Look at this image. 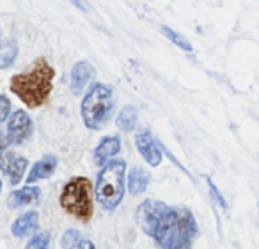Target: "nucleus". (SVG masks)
<instances>
[{"mask_svg": "<svg viewBox=\"0 0 259 249\" xmlns=\"http://www.w3.org/2000/svg\"><path fill=\"white\" fill-rule=\"evenodd\" d=\"M93 182L87 177H73L62 188L59 203L69 214L82 223L93 217Z\"/></svg>", "mask_w": 259, "mask_h": 249, "instance_id": "5", "label": "nucleus"}, {"mask_svg": "<svg viewBox=\"0 0 259 249\" xmlns=\"http://www.w3.org/2000/svg\"><path fill=\"white\" fill-rule=\"evenodd\" d=\"M16 53H18L16 44L9 43L4 51H0V68L6 69V68H9V66H13V62H15V58H16Z\"/></svg>", "mask_w": 259, "mask_h": 249, "instance_id": "18", "label": "nucleus"}, {"mask_svg": "<svg viewBox=\"0 0 259 249\" xmlns=\"http://www.w3.org/2000/svg\"><path fill=\"white\" fill-rule=\"evenodd\" d=\"M0 191H2V180H0Z\"/></svg>", "mask_w": 259, "mask_h": 249, "instance_id": "25", "label": "nucleus"}, {"mask_svg": "<svg viewBox=\"0 0 259 249\" xmlns=\"http://www.w3.org/2000/svg\"><path fill=\"white\" fill-rule=\"evenodd\" d=\"M71 249H96V245H94V242H91L89 238L82 237Z\"/></svg>", "mask_w": 259, "mask_h": 249, "instance_id": "22", "label": "nucleus"}, {"mask_svg": "<svg viewBox=\"0 0 259 249\" xmlns=\"http://www.w3.org/2000/svg\"><path fill=\"white\" fill-rule=\"evenodd\" d=\"M0 48H2V34H0Z\"/></svg>", "mask_w": 259, "mask_h": 249, "instance_id": "24", "label": "nucleus"}, {"mask_svg": "<svg viewBox=\"0 0 259 249\" xmlns=\"http://www.w3.org/2000/svg\"><path fill=\"white\" fill-rule=\"evenodd\" d=\"M80 113H82L85 128L93 129V131H101L114 113L112 87L105 85V83H94L80 104Z\"/></svg>", "mask_w": 259, "mask_h": 249, "instance_id": "4", "label": "nucleus"}, {"mask_svg": "<svg viewBox=\"0 0 259 249\" xmlns=\"http://www.w3.org/2000/svg\"><path fill=\"white\" fill-rule=\"evenodd\" d=\"M124 173H126V161L124 159H112L105 166H101L98 173L96 188V202L103 207V210H114L124 198Z\"/></svg>", "mask_w": 259, "mask_h": 249, "instance_id": "3", "label": "nucleus"}, {"mask_svg": "<svg viewBox=\"0 0 259 249\" xmlns=\"http://www.w3.org/2000/svg\"><path fill=\"white\" fill-rule=\"evenodd\" d=\"M8 147H9L8 142L4 138H0V168L9 177V182L13 185H16L23 178V173H25L29 161L25 157L18 156V154L8 152Z\"/></svg>", "mask_w": 259, "mask_h": 249, "instance_id": "7", "label": "nucleus"}, {"mask_svg": "<svg viewBox=\"0 0 259 249\" xmlns=\"http://www.w3.org/2000/svg\"><path fill=\"white\" fill-rule=\"evenodd\" d=\"M139 226L160 249H192L199 237L195 216L187 207H170L160 200H146L139 205Z\"/></svg>", "mask_w": 259, "mask_h": 249, "instance_id": "1", "label": "nucleus"}, {"mask_svg": "<svg viewBox=\"0 0 259 249\" xmlns=\"http://www.w3.org/2000/svg\"><path fill=\"white\" fill-rule=\"evenodd\" d=\"M162 34L167 37V39L170 41V43H174L178 48H181L183 51H187V53H192L194 51V46H192V43L187 39V37H183L180 32H176V30H172L170 27H167V25H162Z\"/></svg>", "mask_w": 259, "mask_h": 249, "instance_id": "16", "label": "nucleus"}, {"mask_svg": "<svg viewBox=\"0 0 259 249\" xmlns=\"http://www.w3.org/2000/svg\"><path fill=\"white\" fill-rule=\"evenodd\" d=\"M50 242H52V237L50 233L43 231V233H36L32 238L29 240L25 249H50Z\"/></svg>", "mask_w": 259, "mask_h": 249, "instance_id": "17", "label": "nucleus"}, {"mask_svg": "<svg viewBox=\"0 0 259 249\" xmlns=\"http://www.w3.org/2000/svg\"><path fill=\"white\" fill-rule=\"evenodd\" d=\"M149 185V173L141 166H135L130 170V175L126 178V188L132 196H139L148 189Z\"/></svg>", "mask_w": 259, "mask_h": 249, "instance_id": "14", "label": "nucleus"}, {"mask_svg": "<svg viewBox=\"0 0 259 249\" xmlns=\"http://www.w3.org/2000/svg\"><path fill=\"white\" fill-rule=\"evenodd\" d=\"M135 147H137L139 154L144 157V161L149 166H158L162 164V143H158L155 140V136L151 135V131L142 129L135 135Z\"/></svg>", "mask_w": 259, "mask_h": 249, "instance_id": "8", "label": "nucleus"}, {"mask_svg": "<svg viewBox=\"0 0 259 249\" xmlns=\"http://www.w3.org/2000/svg\"><path fill=\"white\" fill-rule=\"evenodd\" d=\"M206 184H208L209 195H211V198L215 200L217 203H219V207H220V209H222V210H227V209H229V205H227L226 198H224V195H222V193H220V189L215 185V182H213L209 177H206Z\"/></svg>", "mask_w": 259, "mask_h": 249, "instance_id": "19", "label": "nucleus"}, {"mask_svg": "<svg viewBox=\"0 0 259 249\" xmlns=\"http://www.w3.org/2000/svg\"><path fill=\"white\" fill-rule=\"evenodd\" d=\"M94 78H96V69H94V66L91 64V62H87V60L76 62L71 69V83H69V85H71V92L75 94V96H80V94L83 92V89H85Z\"/></svg>", "mask_w": 259, "mask_h": 249, "instance_id": "9", "label": "nucleus"}, {"mask_svg": "<svg viewBox=\"0 0 259 249\" xmlns=\"http://www.w3.org/2000/svg\"><path fill=\"white\" fill-rule=\"evenodd\" d=\"M257 207H259V205H257Z\"/></svg>", "mask_w": 259, "mask_h": 249, "instance_id": "26", "label": "nucleus"}, {"mask_svg": "<svg viewBox=\"0 0 259 249\" xmlns=\"http://www.w3.org/2000/svg\"><path fill=\"white\" fill-rule=\"evenodd\" d=\"M37 226H39V214L36 210H29L11 224V233L15 237H27V235H32Z\"/></svg>", "mask_w": 259, "mask_h": 249, "instance_id": "13", "label": "nucleus"}, {"mask_svg": "<svg viewBox=\"0 0 259 249\" xmlns=\"http://www.w3.org/2000/svg\"><path fill=\"white\" fill-rule=\"evenodd\" d=\"M55 69L47 58L34 60L32 68L11 78L9 89L27 108H39L48 101L54 89Z\"/></svg>", "mask_w": 259, "mask_h": 249, "instance_id": "2", "label": "nucleus"}, {"mask_svg": "<svg viewBox=\"0 0 259 249\" xmlns=\"http://www.w3.org/2000/svg\"><path fill=\"white\" fill-rule=\"evenodd\" d=\"M41 198V189L36 185H25L22 189H16L9 195L8 198V205L11 209H18V207H25V205H32L37 203Z\"/></svg>", "mask_w": 259, "mask_h": 249, "instance_id": "11", "label": "nucleus"}, {"mask_svg": "<svg viewBox=\"0 0 259 249\" xmlns=\"http://www.w3.org/2000/svg\"><path fill=\"white\" fill-rule=\"evenodd\" d=\"M55 168H57V157L48 154V156H45L43 159H39L32 166V170L27 175V184L32 185L34 182H39V180H45V178L52 177Z\"/></svg>", "mask_w": 259, "mask_h": 249, "instance_id": "12", "label": "nucleus"}, {"mask_svg": "<svg viewBox=\"0 0 259 249\" xmlns=\"http://www.w3.org/2000/svg\"><path fill=\"white\" fill-rule=\"evenodd\" d=\"M73 6H75L76 9H80V11H83V13H87L89 11V6H87V2L85 0H69Z\"/></svg>", "mask_w": 259, "mask_h": 249, "instance_id": "23", "label": "nucleus"}, {"mask_svg": "<svg viewBox=\"0 0 259 249\" xmlns=\"http://www.w3.org/2000/svg\"><path fill=\"white\" fill-rule=\"evenodd\" d=\"M119 150H121V140H119V136H105L93 152L94 164L105 166L108 161L114 159L115 154H119Z\"/></svg>", "mask_w": 259, "mask_h": 249, "instance_id": "10", "label": "nucleus"}, {"mask_svg": "<svg viewBox=\"0 0 259 249\" xmlns=\"http://www.w3.org/2000/svg\"><path fill=\"white\" fill-rule=\"evenodd\" d=\"M34 122L25 110H16L8 118V145H22L32 136Z\"/></svg>", "mask_w": 259, "mask_h": 249, "instance_id": "6", "label": "nucleus"}, {"mask_svg": "<svg viewBox=\"0 0 259 249\" xmlns=\"http://www.w3.org/2000/svg\"><path fill=\"white\" fill-rule=\"evenodd\" d=\"M80 238H82V233H80L78 230H75V228H69V230L62 235L61 244H62V247H64V249H71L73 245L80 240Z\"/></svg>", "mask_w": 259, "mask_h": 249, "instance_id": "20", "label": "nucleus"}, {"mask_svg": "<svg viewBox=\"0 0 259 249\" xmlns=\"http://www.w3.org/2000/svg\"><path fill=\"white\" fill-rule=\"evenodd\" d=\"M11 115V101L8 96H0V124L6 122Z\"/></svg>", "mask_w": 259, "mask_h": 249, "instance_id": "21", "label": "nucleus"}, {"mask_svg": "<svg viewBox=\"0 0 259 249\" xmlns=\"http://www.w3.org/2000/svg\"><path fill=\"white\" fill-rule=\"evenodd\" d=\"M137 122H139L137 108L132 106V104L122 106V110L119 111L117 118H115V126L122 133H132L135 129V126H137Z\"/></svg>", "mask_w": 259, "mask_h": 249, "instance_id": "15", "label": "nucleus"}]
</instances>
